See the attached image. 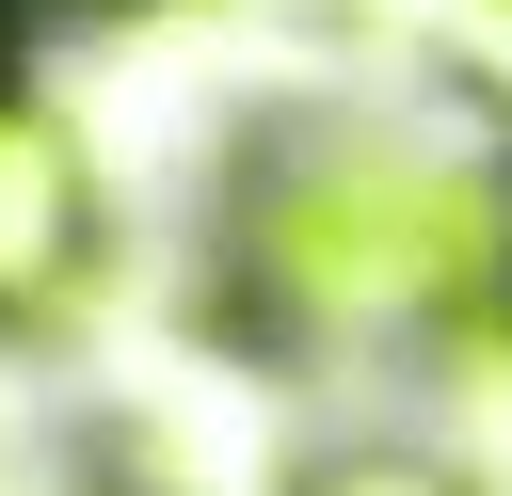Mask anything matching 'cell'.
Instances as JSON below:
<instances>
[{
    "instance_id": "6da1fadb",
    "label": "cell",
    "mask_w": 512,
    "mask_h": 496,
    "mask_svg": "<svg viewBox=\"0 0 512 496\" xmlns=\"http://www.w3.org/2000/svg\"><path fill=\"white\" fill-rule=\"evenodd\" d=\"M208 304L256 352H480L512 336V160L368 96L272 112L208 208Z\"/></svg>"
},
{
    "instance_id": "7a4b0ae2",
    "label": "cell",
    "mask_w": 512,
    "mask_h": 496,
    "mask_svg": "<svg viewBox=\"0 0 512 496\" xmlns=\"http://www.w3.org/2000/svg\"><path fill=\"white\" fill-rule=\"evenodd\" d=\"M96 256H112V208H96L80 128L32 80H0V336H64Z\"/></svg>"
},
{
    "instance_id": "3957f363",
    "label": "cell",
    "mask_w": 512,
    "mask_h": 496,
    "mask_svg": "<svg viewBox=\"0 0 512 496\" xmlns=\"http://www.w3.org/2000/svg\"><path fill=\"white\" fill-rule=\"evenodd\" d=\"M400 32L432 48V80L512 144V0H400Z\"/></svg>"
},
{
    "instance_id": "277c9868",
    "label": "cell",
    "mask_w": 512,
    "mask_h": 496,
    "mask_svg": "<svg viewBox=\"0 0 512 496\" xmlns=\"http://www.w3.org/2000/svg\"><path fill=\"white\" fill-rule=\"evenodd\" d=\"M288 496H480V464H448V448H416V432H368V448L288 464Z\"/></svg>"
},
{
    "instance_id": "5b68a950",
    "label": "cell",
    "mask_w": 512,
    "mask_h": 496,
    "mask_svg": "<svg viewBox=\"0 0 512 496\" xmlns=\"http://www.w3.org/2000/svg\"><path fill=\"white\" fill-rule=\"evenodd\" d=\"M32 16H160V0H32Z\"/></svg>"
},
{
    "instance_id": "8992f818",
    "label": "cell",
    "mask_w": 512,
    "mask_h": 496,
    "mask_svg": "<svg viewBox=\"0 0 512 496\" xmlns=\"http://www.w3.org/2000/svg\"><path fill=\"white\" fill-rule=\"evenodd\" d=\"M0 16H16V0H0Z\"/></svg>"
}]
</instances>
